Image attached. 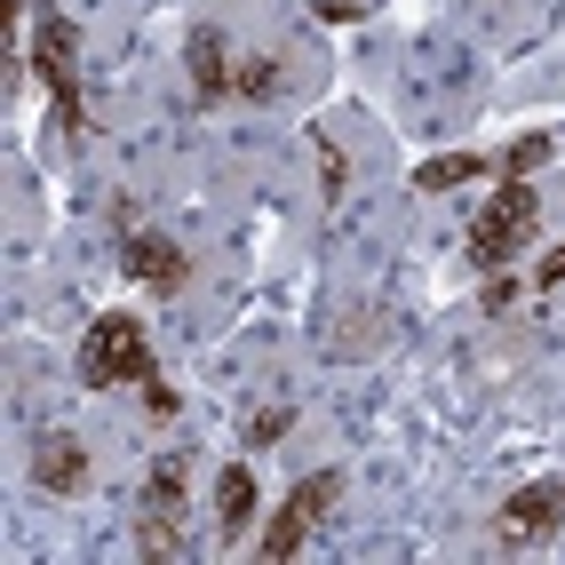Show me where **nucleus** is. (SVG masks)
I'll use <instances>...</instances> for the list:
<instances>
[{"label":"nucleus","mask_w":565,"mask_h":565,"mask_svg":"<svg viewBox=\"0 0 565 565\" xmlns=\"http://www.w3.org/2000/svg\"><path fill=\"white\" fill-rule=\"evenodd\" d=\"M24 64H32V81L49 88L56 128H64V136H88V96H81V32H72V17L56 9V0H32V49H24Z\"/></svg>","instance_id":"nucleus-1"},{"label":"nucleus","mask_w":565,"mask_h":565,"mask_svg":"<svg viewBox=\"0 0 565 565\" xmlns=\"http://www.w3.org/2000/svg\"><path fill=\"white\" fill-rule=\"evenodd\" d=\"M81 383L88 391H143V383H160V359H152L143 319H128V311L88 319V334H81Z\"/></svg>","instance_id":"nucleus-2"},{"label":"nucleus","mask_w":565,"mask_h":565,"mask_svg":"<svg viewBox=\"0 0 565 565\" xmlns=\"http://www.w3.org/2000/svg\"><path fill=\"white\" fill-rule=\"evenodd\" d=\"M534 223H542V192H534V175H502V192L478 207L470 223V263L486 279L510 271V255H525V239H534Z\"/></svg>","instance_id":"nucleus-3"},{"label":"nucleus","mask_w":565,"mask_h":565,"mask_svg":"<svg viewBox=\"0 0 565 565\" xmlns=\"http://www.w3.org/2000/svg\"><path fill=\"white\" fill-rule=\"evenodd\" d=\"M183 494H192V455H152L136 494V557H183Z\"/></svg>","instance_id":"nucleus-4"},{"label":"nucleus","mask_w":565,"mask_h":565,"mask_svg":"<svg viewBox=\"0 0 565 565\" xmlns=\"http://www.w3.org/2000/svg\"><path fill=\"white\" fill-rule=\"evenodd\" d=\"M334 494H343V470H311V478H295V486H287V502H279V518L263 525L255 557H263V565H287L295 550L311 542V525L334 510Z\"/></svg>","instance_id":"nucleus-5"},{"label":"nucleus","mask_w":565,"mask_h":565,"mask_svg":"<svg viewBox=\"0 0 565 565\" xmlns=\"http://www.w3.org/2000/svg\"><path fill=\"white\" fill-rule=\"evenodd\" d=\"M565 525V478H534L494 510V542H550Z\"/></svg>","instance_id":"nucleus-6"},{"label":"nucleus","mask_w":565,"mask_h":565,"mask_svg":"<svg viewBox=\"0 0 565 565\" xmlns=\"http://www.w3.org/2000/svg\"><path fill=\"white\" fill-rule=\"evenodd\" d=\"M120 271L136 287H152V295H183L192 287V255H183L175 239H160V232H128L120 239Z\"/></svg>","instance_id":"nucleus-7"},{"label":"nucleus","mask_w":565,"mask_h":565,"mask_svg":"<svg viewBox=\"0 0 565 565\" xmlns=\"http://www.w3.org/2000/svg\"><path fill=\"white\" fill-rule=\"evenodd\" d=\"M183 72H192V96L200 104L239 96V64H232V49H223L215 24H192V41H183Z\"/></svg>","instance_id":"nucleus-8"},{"label":"nucleus","mask_w":565,"mask_h":565,"mask_svg":"<svg viewBox=\"0 0 565 565\" xmlns=\"http://www.w3.org/2000/svg\"><path fill=\"white\" fill-rule=\"evenodd\" d=\"M32 486H41V494H81L88 486V446L72 430H49L41 446H32Z\"/></svg>","instance_id":"nucleus-9"},{"label":"nucleus","mask_w":565,"mask_h":565,"mask_svg":"<svg viewBox=\"0 0 565 565\" xmlns=\"http://www.w3.org/2000/svg\"><path fill=\"white\" fill-rule=\"evenodd\" d=\"M255 470L247 462H223L215 478V542H247V525H255Z\"/></svg>","instance_id":"nucleus-10"},{"label":"nucleus","mask_w":565,"mask_h":565,"mask_svg":"<svg viewBox=\"0 0 565 565\" xmlns=\"http://www.w3.org/2000/svg\"><path fill=\"white\" fill-rule=\"evenodd\" d=\"M494 175V152H438L414 168V192H462V183H486Z\"/></svg>","instance_id":"nucleus-11"},{"label":"nucleus","mask_w":565,"mask_h":565,"mask_svg":"<svg viewBox=\"0 0 565 565\" xmlns=\"http://www.w3.org/2000/svg\"><path fill=\"white\" fill-rule=\"evenodd\" d=\"M287 88V56H255V64H239V96L247 104H271Z\"/></svg>","instance_id":"nucleus-12"},{"label":"nucleus","mask_w":565,"mask_h":565,"mask_svg":"<svg viewBox=\"0 0 565 565\" xmlns=\"http://www.w3.org/2000/svg\"><path fill=\"white\" fill-rule=\"evenodd\" d=\"M311 143H319V192H327V200H343V192H351V160H343V143H334L327 128H311Z\"/></svg>","instance_id":"nucleus-13"},{"label":"nucleus","mask_w":565,"mask_h":565,"mask_svg":"<svg viewBox=\"0 0 565 565\" xmlns=\"http://www.w3.org/2000/svg\"><path fill=\"white\" fill-rule=\"evenodd\" d=\"M550 152H557V143H550V136H518V143H510V152L494 160V175H534V168H550Z\"/></svg>","instance_id":"nucleus-14"},{"label":"nucleus","mask_w":565,"mask_h":565,"mask_svg":"<svg viewBox=\"0 0 565 565\" xmlns=\"http://www.w3.org/2000/svg\"><path fill=\"white\" fill-rule=\"evenodd\" d=\"M295 423H303L295 406H263L255 423H247V446H279V438H295Z\"/></svg>","instance_id":"nucleus-15"},{"label":"nucleus","mask_w":565,"mask_h":565,"mask_svg":"<svg viewBox=\"0 0 565 565\" xmlns=\"http://www.w3.org/2000/svg\"><path fill=\"white\" fill-rule=\"evenodd\" d=\"M143 414H152V423H175V414H183V391H175V383H143Z\"/></svg>","instance_id":"nucleus-16"},{"label":"nucleus","mask_w":565,"mask_h":565,"mask_svg":"<svg viewBox=\"0 0 565 565\" xmlns=\"http://www.w3.org/2000/svg\"><path fill=\"white\" fill-rule=\"evenodd\" d=\"M510 295H518V287H510V271L486 279V319H502V311H510Z\"/></svg>","instance_id":"nucleus-17"},{"label":"nucleus","mask_w":565,"mask_h":565,"mask_svg":"<svg viewBox=\"0 0 565 565\" xmlns=\"http://www.w3.org/2000/svg\"><path fill=\"white\" fill-rule=\"evenodd\" d=\"M319 17H327V24H366L359 0H319Z\"/></svg>","instance_id":"nucleus-18"},{"label":"nucleus","mask_w":565,"mask_h":565,"mask_svg":"<svg viewBox=\"0 0 565 565\" xmlns=\"http://www.w3.org/2000/svg\"><path fill=\"white\" fill-rule=\"evenodd\" d=\"M534 287H565V247H557V255H542V263H534Z\"/></svg>","instance_id":"nucleus-19"}]
</instances>
